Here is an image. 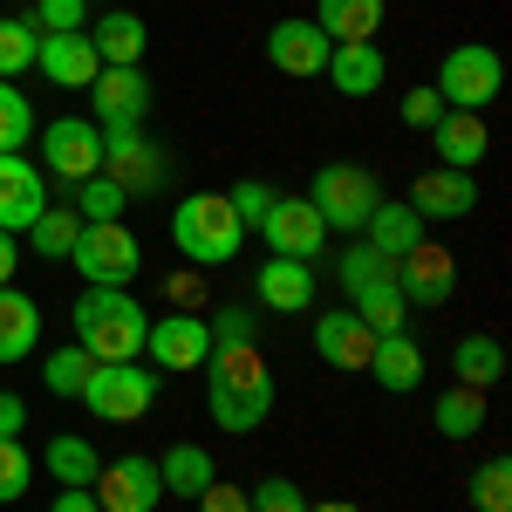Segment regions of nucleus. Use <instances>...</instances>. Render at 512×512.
I'll return each mask as SVG.
<instances>
[{"label": "nucleus", "instance_id": "e433bc0d", "mask_svg": "<svg viewBox=\"0 0 512 512\" xmlns=\"http://www.w3.org/2000/svg\"><path fill=\"white\" fill-rule=\"evenodd\" d=\"M472 506L478 512H512V465L506 458H485L472 472Z\"/></svg>", "mask_w": 512, "mask_h": 512}, {"label": "nucleus", "instance_id": "f257e3e1", "mask_svg": "<svg viewBox=\"0 0 512 512\" xmlns=\"http://www.w3.org/2000/svg\"><path fill=\"white\" fill-rule=\"evenodd\" d=\"M205 410L219 431H260L274 417V369L253 342H233V349H212L205 355Z\"/></svg>", "mask_w": 512, "mask_h": 512}, {"label": "nucleus", "instance_id": "3c124183", "mask_svg": "<svg viewBox=\"0 0 512 512\" xmlns=\"http://www.w3.org/2000/svg\"><path fill=\"white\" fill-rule=\"evenodd\" d=\"M308 512H362V506H355V499H315Z\"/></svg>", "mask_w": 512, "mask_h": 512}, {"label": "nucleus", "instance_id": "473e14b6", "mask_svg": "<svg viewBox=\"0 0 512 512\" xmlns=\"http://www.w3.org/2000/svg\"><path fill=\"white\" fill-rule=\"evenodd\" d=\"M69 212H76L82 226H110V219H123V212H130V192H123V185H110V178L96 171V178H82V185H76Z\"/></svg>", "mask_w": 512, "mask_h": 512}, {"label": "nucleus", "instance_id": "49530a36", "mask_svg": "<svg viewBox=\"0 0 512 512\" xmlns=\"http://www.w3.org/2000/svg\"><path fill=\"white\" fill-rule=\"evenodd\" d=\"M192 506H198V512H253V499H246L239 485H226V478H212V485L198 492Z\"/></svg>", "mask_w": 512, "mask_h": 512}, {"label": "nucleus", "instance_id": "20e7f679", "mask_svg": "<svg viewBox=\"0 0 512 512\" xmlns=\"http://www.w3.org/2000/svg\"><path fill=\"white\" fill-rule=\"evenodd\" d=\"M437 96H444V110H478L485 117V103H499V89H506V62H499V48H485V41H458L444 62H437Z\"/></svg>", "mask_w": 512, "mask_h": 512}, {"label": "nucleus", "instance_id": "5701e85b", "mask_svg": "<svg viewBox=\"0 0 512 512\" xmlns=\"http://www.w3.org/2000/svg\"><path fill=\"white\" fill-rule=\"evenodd\" d=\"M315 355L328 362V369H369L376 335L355 321V308H342V315H321L315 321Z\"/></svg>", "mask_w": 512, "mask_h": 512}, {"label": "nucleus", "instance_id": "6e6552de", "mask_svg": "<svg viewBox=\"0 0 512 512\" xmlns=\"http://www.w3.org/2000/svg\"><path fill=\"white\" fill-rule=\"evenodd\" d=\"M41 171L62 178V185H82L103 171V130L89 117H55L41 123Z\"/></svg>", "mask_w": 512, "mask_h": 512}, {"label": "nucleus", "instance_id": "58836bf2", "mask_svg": "<svg viewBox=\"0 0 512 512\" xmlns=\"http://www.w3.org/2000/svg\"><path fill=\"white\" fill-rule=\"evenodd\" d=\"M35 48H41V35L28 28V21H0V82H14L21 69H35Z\"/></svg>", "mask_w": 512, "mask_h": 512}, {"label": "nucleus", "instance_id": "de8ad7c7", "mask_svg": "<svg viewBox=\"0 0 512 512\" xmlns=\"http://www.w3.org/2000/svg\"><path fill=\"white\" fill-rule=\"evenodd\" d=\"M48 512H103V506H96V492H89V485H62V492L48 499Z\"/></svg>", "mask_w": 512, "mask_h": 512}, {"label": "nucleus", "instance_id": "37998d69", "mask_svg": "<svg viewBox=\"0 0 512 512\" xmlns=\"http://www.w3.org/2000/svg\"><path fill=\"white\" fill-rule=\"evenodd\" d=\"M246 499H253V512H308V492L294 478H260Z\"/></svg>", "mask_w": 512, "mask_h": 512}, {"label": "nucleus", "instance_id": "0eeeda50", "mask_svg": "<svg viewBox=\"0 0 512 512\" xmlns=\"http://www.w3.org/2000/svg\"><path fill=\"white\" fill-rule=\"evenodd\" d=\"M308 205L321 212L328 233H362V219L383 205V185H376V171H362V164H321L315 185H308Z\"/></svg>", "mask_w": 512, "mask_h": 512}, {"label": "nucleus", "instance_id": "8fccbe9b", "mask_svg": "<svg viewBox=\"0 0 512 512\" xmlns=\"http://www.w3.org/2000/svg\"><path fill=\"white\" fill-rule=\"evenodd\" d=\"M14 267H21V253H14V233H0V287H14Z\"/></svg>", "mask_w": 512, "mask_h": 512}, {"label": "nucleus", "instance_id": "7ed1b4c3", "mask_svg": "<svg viewBox=\"0 0 512 512\" xmlns=\"http://www.w3.org/2000/svg\"><path fill=\"white\" fill-rule=\"evenodd\" d=\"M171 246H178V260H192V267H226V260H239L246 226H239L233 198L226 192L178 198V205H171Z\"/></svg>", "mask_w": 512, "mask_h": 512}, {"label": "nucleus", "instance_id": "2eb2a0df", "mask_svg": "<svg viewBox=\"0 0 512 512\" xmlns=\"http://www.w3.org/2000/svg\"><path fill=\"white\" fill-rule=\"evenodd\" d=\"M103 178L123 185V192H158L164 185V158L144 130H103Z\"/></svg>", "mask_w": 512, "mask_h": 512}, {"label": "nucleus", "instance_id": "4468645a", "mask_svg": "<svg viewBox=\"0 0 512 512\" xmlns=\"http://www.w3.org/2000/svg\"><path fill=\"white\" fill-rule=\"evenodd\" d=\"M144 355H151V369H205V355H212V328L205 315H158L151 321V335H144Z\"/></svg>", "mask_w": 512, "mask_h": 512}, {"label": "nucleus", "instance_id": "bb28decb", "mask_svg": "<svg viewBox=\"0 0 512 512\" xmlns=\"http://www.w3.org/2000/svg\"><path fill=\"white\" fill-rule=\"evenodd\" d=\"M315 28L328 41H376L383 35V0H321Z\"/></svg>", "mask_w": 512, "mask_h": 512}, {"label": "nucleus", "instance_id": "1a4fd4ad", "mask_svg": "<svg viewBox=\"0 0 512 512\" xmlns=\"http://www.w3.org/2000/svg\"><path fill=\"white\" fill-rule=\"evenodd\" d=\"M151 117V76L144 69H103L89 82V123L96 130H144Z\"/></svg>", "mask_w": 512, "mask_h": 512}, {"label": "nucleus", "instance_id": "09e8293b", "mask_svg": "<svg viewBox=\"0 0 512 512\" xmlns=\"http://www.w3.org/2000/svg\"><path fill=\"white\" fill-rule=\"evenodd\" d=\"M21 424H28V403L14 390H0V437H21Z\"/></svg>", "mask_w": 512, "mask_h": 512}, {"label": "nucleus", "instance_id": "f8f14e48", "mask_svg": "<svg viewBox=\"0 0 512 512\" xmlns=\"http://www.w3.org/2000/svg\"><path fill=\"white\" fill-rule=\"evenodd\" d=\"M260 239L274 246V260H321V246H328V226H321V212L308 198H274V212L260 219Z\"/></svg>", "mask_w": 512, "mask_h": 512}, {"label": "nucleus", "instance_id": "39448f33", "mask_svg": "<svg viewBox=\"0 0 512 512\" xmlns=\"http://www.w3.org/2000/svg\"><path fill=\"white\" fill-rule=\"evenodd\" d=\"M158 390H164L158 369H137V362H89L82 403H89V417H103V424H137V417L158 403Z\"/></svg>", "mask_w": 512, "mask_h": 512}, {"label": "nucleus", "instance_id": "423d86ee", "mask_svg": "<svg viewBox=\"0 0 512 512\" xmlns=\"http://www.w3.org/2000/svg\"><path fill=\"white\" fill-rule=\"evenodd\" d=\"M69 267L82 274V287H130V280L144 274V246H137V233L123 219L82 226L76 246H69Z\"/></svg>", "mask_w": 512, "mask_h": 512}, {"label": "nucleus", "instance_id": "f704fd0d", "mask_svg": "<svg viewBox=\"0 0 512 512\" xmlns=\"http://www.w3.org/2000/svg\"><path fill=\"white\" fill-rule=\"evenodd\" d=\"M82 219L69 212V205H48L35 226H28V239H35V260H69V246H76Z\"/></svg>", "mask_w": 512, "mask_h": 512}, {"label": "nucleus", "instance_id": "393cba45", "mask_svg": "<svg viewBox=\"0 0 512 512\" xmlns=\"http://www.w3.org/2000/svg\"><path fill=\"white\" fill-rule=\"evenodd\" d=\"M35 342H41V308L28 294L0 287V369H7V362H28Z\"/></svg>", "mask_w": 512, "mask_h": 512}, {"label": "nucleus", "instance_id": "603ef678", "mask_svg": "<svg viewBox=\"0 0 512 512\" xmlns=\"http://www.w3.org/2000/svg\"><path fill=\"white\" fill-rule=\"evenodd\" d=\"M103 7H117V0H103Z\"/></svg>", "mask_w": 512, "mask_h": 512}, {"label": "nucleus", "instance_id": "6ab92c4d", "mask_svg": "<svg viewBox=\"0 0 512 512\" xmlns=\"http://www.w3.org/2000/svg\"><path fill=\"white\" fill-rule=\"evenodd\" d=\"M253 294H260L267 315H308L315 308V267L308 260H260Z\"/></svg>", "mask_w": 512, "mask_h": 512}, {"label": "nucleus", "instance_id": "c85d7f7f", "mask_svg": "<svg viewBox=\"0 0 512 512\" xmlns=\"http://www.w3.org/2000/svg\"><path fill=\"white\" fill-rule=\"evenodd\" d=\"M41 465H48V478H55V485H96V472H103L96 444H89V437H76V431H55V437H48Z\"/></svg>", "mask_w": 512, "mask_h": 512}, {"label": "nucleus", "instance_id": "cd10ccee", "mask_svg": "<svg viewBox=\"0 0 512 512\" xmlns=\"http://www.w3.org/2000/svg\"><path fill=\"white\" fill-rule=\"evenodd\" d=\"M362 239H369V246H376L383 260H403V253H410V246L424 239V219H417L410 205H390V198H383V205H376V212L362 219Z\"/></svg>", "mask_w": 512, "mask_h": 512}, {"label": "nucleus", "instance_id": "a211bd4d", "mask_svg": "<svg viewBox=\"0 0 512 512\" xmlns=\"http://www.w3.org/2000/svg\"><path fill=\"white\" fill-rule=\"evenodd\" d=\"M35 69H41L48 82H62V89H89V82L103 76V55H96L89 28H76V35H41Z\"/></svg>", "mask_w": 512, "mask_h": 512}, {"label": "nucleus", "instance_id": "c756f323", "mask_svg": "<svg viewBox=\"0 0 512 512\" xmlns=\"http://www.w3.org/2000/svg\"><path fill=\"white\" fill-rule=\"evenodd\" d=\"M431 424H437V437H451V444L478 437V431H485V390H465V383H451V390L431 403Z\"/></svg>", "mask_w": 512, "mask_h": 512}, {"label": "nucleus", "instance_id": "dca6fc26", "mask_svg": "<svg viewBox=\"0 0 512 512\" xmlns=\"http://www.w3.org/2000/svg\"><path fill=\"white\" fill-rule=\"evenodd\" d=\"M417 219H472L478 212V178L472 171H451V164H431V171H417V185L403 198Z\"/></svg>", "mask_w": 512, "mask_h": 512}, {"label": "nucleus", "instance_id": "72a5a7b5", "mask_svg": "<svg viewBox=\"0 0 512 512\" xmlns=\"http://www.w3.org/2000/svg\"><path fill=\"white\" fill-rule=\"evenodd\" d=\"M335 280H342V294L355 301L362 287H383V280H396V260H383V253H376L369 239H355L349 253L335 260Z\"/></svg>", "mask_w": 512, "mask_h": 512}, {"label": "nucleus", "instance_id": "79ce46f5", "mask_svg": "<svg viewBox=\"0 0 512 512\" xmlns=\"http://www.w3.org/2000/svg\"><path fill=\"white\" fill-rule=\"evenodd\" d=\"M82 14H89V0H35V35H76Z\"/></svg>", "mask_w": 512, "mask_h": 512}, {"label": "nucleus", "instance_id": "f3484780", "mask_svg": "<svg viewBox=\"0 0 512 512\" xmlns=\"http://www.w3.org/2000/svg\"><path fill=\"white\" fill-rule=\"evenodd\" d=\"M328 55H335V41L321 35L315 21H274L267 28V62H274L280 76H294V82H308V76H321L328 69Z\"/></svg>", "mask_w": 512, "mask_h": 512}, {"label": "nucleus", "instance_id": "2f4dec72", "mask_svg": "<svg viewBox=\"0 0 512 512\" xmlns=\"http://www.w3.org/2000/svg\"><path fill=\"white\" fill-rule=\"evenodd\" d=\"M349 308H355V321H362L369 335H403V321H410V301H403V287H396V280H383V287H362Z\"/></svg>", "mask_w": 512, "mask_h": 512}, {"label": "nucleus", "instance_id": "c03bdc74", "mask_svg": "<svg viewBox=\"0 0 512 512\" xmlns=\"http://www.w3.org/2000/svg\"><path fill=\"white\" fill-rule=\"evenodd\" d=\"M205 328H212V349L253 342V308H219V315H205Z\"/></svg>", "mask_w": 512, "mask_h": 512}, {"label": "nucleus", "instance_id": "412c9836", "mask_svg": "<svg viewBox=\"0 0 512 512\" xmlns=\"http://www.w3.org/2000/svg\"><path fill=\"white\" fill-rule=\"evenodd\" d=\"M321 76L335 82V96H376L383 76H390V62H383L376 41H335V55H328Z\"/></svg>", "mask_w": 512, "mask_h": 512}, {"label": "nucleus", "instance_id": "c9c22d12", "mask_svg": "<svg viewBox=\"0 0 512 512\" xmlns=\"http://www.w3.org/2000/svg\"><path fill=\"white\" fill-rule=\"evenodd\" d=\"M28 137H35V103L14 82H0V151H21Z\"/></svg>", "mask_w": 512, "mask_h": 512}, {"label": "nucleus", "instance_id": "9b49d317", "mask_svg": "<svg viewBox=\"0 0 512 512\" xmlns=\"http://www.w3.org/2000/svg\"><path fill=\"white\" fill-rule=\"evenodd\" d=\"M89 492H96V506H103V512H158V506H164L158 458L130 451V458H117V465H103Z\"/></svg>", "mask_w": 512, "mask_h": 512}, {"label": "nucleus", "instance_id": "4be33fe9", "mask_svg": "<svg viewBox=\"0 0 512 512\" xmlns=\"http://www.w3.org/2000/svg\"><path fill=\"white\" fill-rule=\"evenodd\" d=\"M96 55H103V69H144V48H151V28H144V14H130V7H110L96 28Z\"/></svg>", "mask_w": 512, "mask_h": 512}, {"label": "nucleus", "instance_id": "9d476101", "mask_svg": "<svg viewBox=\"0 0 512 512\" xmlns=\"http://www.w3.org/2000/svg\"><path fill=\"white\" fill-rule=\"evenodd\" d=\"M396 287H403L410 308H444V301L458 294V253L437 246V239H417V246L396 260Z\"/></svg>", "mask_w": 512, "mask_h": 512}, {"label": "nucleus", "instance_id": "b1692460", "mask_svg": "<svg viewBox=\"0 0 512 512\" xmlns=\"http://www.w3.org/2000/svg\"><path fill=\"white\" fill-rule=\"evenodd\" d=\"M369 376H376V383H383L390 396H410L417 383H424V349L410 342V328H403V335H376Z\"/></svg>", "mask_w": 512, "mask_h": 512}, {"label": "nucleus", "instance_id": "4c0bfd02", "mask_svg": "<svg viewBox=\"0 0 512 512\" xmlns=\"http://www.w3.org/2000/svg\"><path fill=\"white\" fill-rule=\"evenodd\" d=\"M41 383H48V396H82V383H89V355L69 342V349H55L48 362H41Z\"/></svg>", "mask_w": 512, "mask_h": 512}, {"label": "nucleus", "instance_id": "f03ea898", "mask_svg": "<svg viewBox=\"0 0 512 512\" xmlns=\"http://www.w3.org/2000/svg\"><path fill=\"white\" fill-rule=\"evenodd\" d=\"M144 301L130 287H82L76 301V349L89 362H144Z\"/></svg>", "mask_w": 512, "mask_h": 512}, {"label": "nucleus", "instance_id": "a878e982", "mask_svg": "<svg viewBox=\"0 0 512 512\" xmlns=\"http://www.w3.org/2000/svg\"><path fill=\"white\" fill-rule=\"evenodd\" d=\"M158 478H164V499H198V492L219 478V465H212L205 444H171L158 458Z\"/></svg>", "mask_w": 512, "mask_h": 512}, {"label": "nucleus", "instance_id": "aec40b11", "mask_svg": "<svg viewBox=\"0 0 512 512\" xmlns=\"http://www.w3.org/2000/svg\"><path fill=\"white\" fill-rule=\"evenodd\" d=\"M431 144H437V164H451V171H478L485 151H492V130H485L478 110H444L437 130H431Z\"/></svg>", "mask_w": 512, "mask_h": 512}, {"label": "nucleus", "instance_id": "ea45409f", "mask_svg": "<svg viewBox=\"0 0 512 512\" xmlns=\"http://www.w3.org/2000/svg\"><path fill=\"white\" fill-rule=\"evenodd\" d=\"M28 485H35V458H28V444H21V437H0V506H14Z\"/></svg>", "mask_w": 512, "mask_h": 512}, {"label": "nucleus", "instance_id": "a18cd8bd", "mask_svg": "<svg viewBox=\"0 0 512 512\" xmlns=\"http://www.w3.org/2000/svg\"><path fill=\"white\" fill-rule=\"evenodd\" d=\"M396 117L410 123V130H437V117H444V96H437V89H410Z\"/></svg>", "mask_w": 512, "mask_h": 512}, {"label": "nucleus", "instance_id": "a19ab883", "mask_svg": "<svg viewBox=\"0 0 512 512\" xmlns=\"http://www.w3.org/2000/svg\"><path fill=\"white\" fill-rule=\"evenodd\" d=\"M226 198H233V212H239V226H253V233H260V219H267V212H274V185H267V178H239V185H233V192H226Z\"/></svg>", "mask_w": 512, "mask_h": 512}, {"label": "nucleus", "instance_id": "7c9ffc66", "mask_svg": "<svg viewBox=\"0 0 512 512\" xmlns=\"http://www.w3.org/2000/svg\"><path fill=\"white\" fill-rule=\"evenodd\" d=\"M451 369H458L465 390H492V383L506 376V349H499V335H465V342L451 349Z\"/></svg>", "mask_w": 512, "mask_h": 512}, {"label": "nucleus", "instance_id": "ddd939ff", "mask_svg": "<svg viewBox=\"0 0 512 512\" xmlns=\"http://www.w3.org/2000/svg\"><path fill=\"white\" fill-rule=\"evenodd\" d=\"M48 212V171L21 151H0V233H28Z\"/></svg>", "mask_w": 512, "mask_h": 512}]
</instances>
